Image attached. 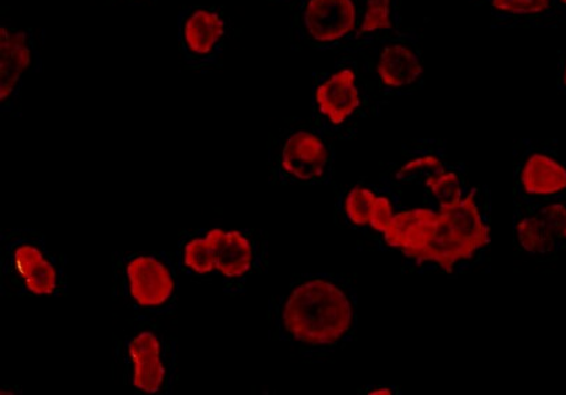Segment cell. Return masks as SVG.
Here are the masks:
<instances>
[{
  "mask_svg": "<svg viewBox=\"0 0 566 395\" xmlns=\"http://www.w3.org/2000/svg\"><path fill=\"white\" fill-rule=\"evenodd\" d=\"M226 34V23L221 15L210 10H196L184 24V41L197 56L210 55L213 48Z\"/></svg>",
  "mask_w": 566,
  "mask_h": 395,
  "instance_id": "18",
  "label": "cell"
},
{
  "mask_svg": "<svg viewBox=\"0 0 566 395\" xmlns=\"http://www.w3.org/2000/svg\"><path fill=\"white\" fill-rule=\"evenodd\" d=\"M438 211L434 208L400 207L386 233L378 240L376 252L399 253L403 264L410 263L423 252L434 237Z\"/></svg>",
  "mask_w": 566,
  "mask_h": 395,
  "instance_id": "11",
  "label": "cell"
},
{
  "mask_svg": "<svg viewBox=\"0 0 566 395\" xmlns=\"http://www.w3.org/2000/svg\"><path fill=\"white\" fill-rule=\"evenodd\" d=\"M359 316V291L348 276L307 272L270 299L266 329L304 360L323 361L354 343Z\"/></svg>",
  "mask_w": 566,
  "mask_h": 395,
  "instance_id": "1",
  "label": "cell"
},
{
  "mask_svg": "<svg viewBox=\"0 0 566 395\" xmlns=\"http://www.w3.org/2000/svg\"><path fill=\"white\" fill-rule=\"evenodd\" d=\"M266 254V240L254 229L202 228L181 235L176 263L190 279L218 280L233 295L265 270Z\"/></svg>",
  "mask_w": 566,
  "mask_h": 395,
  "instance_id": "3",
  "label": "cell"
},
{
  "mask_svg": "<svg viewBox=\"0 0 566 395\" xmlns=\"http://www.w3.org/2000/svg\"><path fill=\"white\" fill-rule=\"evenodd\" d=\"M400 389L394 386H368L366 387V394L368 395H377V394H399Z\"/></svg>",
  "mask_w": 566,
  "mask_h": 395,
  "instance_id": "22",
  "label": "cell"
},
{
  "mask_svg": "<svg viewBox=\"0 0 566 395\" xmlns=\"http://www.w3.org/2000/svg\"><path fill=\"white\" fill-rule=\"evenodd\" d=\"M363 103L365 98L352 69H339L329 74L314 90V106L319 126L328 133L348 129L359 116Z\"/></svg>",
  "mask_w": 566,
  "mask_h": 395,
  "instance_id": "10",
  "label": "cell"
},
{
  "mask_svg": "<svg viewBox=\"0 0 566 395\" xmlns=\"http://www.w3.org/2000/svg\"><path fill=\"white\" fill-rule=\"evenodd\" d=\"M563 2L566 4V0H563Z\"/></svg>",
  "mask_w": 566,
  "mask_h": 395,
  "instance_id": "25",
  "label": "cell"
},
{
  "mask_svg": "<svg viewBox=\"0 0 566 395\" xmlns=\"http://www.w3.org/2000/svg\"><path fill=\"white\" fill-rule=\"evenodd\" d=\"M512 202L534 206L566 200V159L555 149L525 144L514 163Z\"/></svg>",
  "mask_w": 566,
  "mask_h": 395,
  "instance_id": "8",
  "label": "cell"
},
{
  "mask_svg": "<svg viewBox=\"0 0 566 395\" xmlns=\"http://www.w3.org/2000/svg\"><path fill=\"white\" fill-rule=\"evenodd\" d=\"M335 153L322 133L297 129L283 137L271 159V181L325 186L334 179Z\"/></svg>",
  "mask_w": 566,
  "mask_h": 395,
  "instance_id": "7",
  "label": "cell"
},
{
  "mask_svg": "<svg viewBox=\"0 0 566 395\" xmlns=\"http://www.w3.org/2000/svg\"><path fill=\"white\" fill-rule=\"evenodd\" d=\"M67 259L35 229L0 233V293L3 297H65Z\"/></svg>",
  "mask_w": 566,
  "mask_h": 395,
  "instance_id": "5",
  "label": "cell"
},
{
  "mask_svg": "<svg viewBox=\"0 0 566 395\" xmlns=\"http://www.w3.org/2000/svg\"><path fill=\"white\" fill-rule=\"evenodd\" d=\"M565 215L555 205L525 206L514 202L512 243L515 253L534 263H553L566 252Z\"/></svg>",
  "mask_w": 566,
  "mask_h": 395,
  "instance_id": "9",
  "label": "cell"
},
{
  "mask_svg": "<svg viewBox=\"0 0 566 395\" xmlns=\"http://www.w3.org/2000/svg\"><path fill=\"white\" fill-rule=\"evenodd\" d=\"M450 164L446 147L437 142H420L406 147L397 162L389 165L381 178L403 189L405 186H423L432 176Z\"/></svg>",
  "mask_w": 566,
  "mask_h": 395,
  "instance_id": "12",
  "label": "cell"
},
{
  "mask_svg": "<svg viewBox=\"0 0 566 395\" xmlns=\"http://www.w3.org/2000/svg\"><path fill=\"white\" fill-rule=\"evenodd\" d=\"M564 245H565V250H566V222H565V228H564Z\"/></svg>",
  "mask_w": 566,
  "mask_h": 395,
  "instance_id": "24",
  "label": "cell"
},
{
  "mask_svg": "<svg viewBox=\"0 0 566 395\" xmlns=\"http://www.w3.org/2000/svg\"><path fill=\"white\" fill-rule=\"evenodd\" d=\"M0 33V100L7 103L31 65V50L24 33L7 27Z\"/></svg>",
  "mask_w": 566,
  "mask_h": 395,
  "instance_id": "15",
  "label": "cell"
},
{
  "mask_svg": "<svg viewBox=\"0 0 566 395\" xmlns=\"http://www.w3.org/2000/svg\"><path fill=\"white\" fill-rule=\"evenodd\" d=\"M378 180L381 184L380 194L374 201L370 226L361 237L373 250L376 248L378 240L386 233L399 208L405 206L402 189L381 178V176Z\"/></svg>",
  "mask_w": 566,
  "mask_h": 395,
  "instance_id": "19",
  "label": "cell"
},
{
  "mask_svg": "<svg viewBox=\"0 0 566 395\" xmlns=\"http://www.w3.org/2000/svg\"><path fill=\"white\" fill-rule=\"evenodd\" d=\"M303 20L313 40L328 44L344 39L355 29V4L352 0H308Z\"/></svg>",
  "mask_w": 566,
  "mask_h": 395,
  "instance_id": "13",
  "label": "cell"
},
{
  "mask_svg": "<svg viewBox=\"0 0 566 395\" xmlns=\"http://www.w3.org/2000/svg\"><path fill=\"white\" fill-rule=\"evenodd\" d=\"M563 85H564V89L566 90V65L564 69V74H563Z\"/></svg>",
  "mask_w": 566,
  "mask_h": 395,
  "instance_id": "23",
  "label": "cell"
},
{
  "mask_svg": "<svg viewBox=\"0 0 566 395\" xmlns=\"http://www.w3.org/2000/svg\"><path fill=\"white\" fill-rule=\"evenodd\" d=\"M493 197L488 185H472L459 205L438 211L434 237L418 258L403 264L416 276L462 277L488 269L493 250Z\"/></svg>",
  "mask_w": 566,
  "mask_h": 395,
  "instance_id": "2",
  "label": "cell"
},
{
  "mask_svg": "<svg viewBox=\"0 0 566 395\" xmlns=\"http://www.w3.org/2000/svg\"><path fill=\"white\" fill-rule=\"evenodd\" d=\"M378 79L386 91H403L419 82L423 65L412 50L405 45L387 46L377 65Z\"/></svg>",
  "mask_w": 566,
  "mask_h": 395,
  "instance_id": "17",
  "label": "cell"
},
{
  "mask_svg": "<svg viewBox=\"0 0 566 395\" xmlns=\"http://www.w3.org/2000/svg\"><path fill=\"white\" fill-rule=\"evenodd\" d=\"M493 7L511 14H538L546 12L549 0H494Z\"/></svg>",
  "mask_w": 566,
  "mask_h": 395,
  "instance_id": "21",
  "label": "cell"
},
{
  "mask_svg": "<svg viewBox=\"0 0 566 395\" xmlns=\"http://www.w3.org/2000/svg\"><path fill=\"white\" fill-rule=\"evenodd\" d=\"M380 180L360 179L338 190L335 200V222L348 231L360 235L370 226L374 201L380 194Z\"/></svg>",
  "mask_w": 566,
  "mask_h": 395,
  "instance_id": "14",
  "label": "cell"
},
{
  "mask_svg": "<svg viewBox=\"0 0 566 395\" xmlns=\"http://www.w3.org/2000/svg\"><path fill=\"white\" fill-rule=\"evenodd\" d=\"M392 0H366L365 19H363L360 33H376L391 29Z\"/></svg>",
  "mask_w": 566,
  "mask_h": 395,
  "instance_id": "20",
  "label": "cell"
},
{
  "mask_svg": "<svg viewBox=\"0 0 566 395\" xmlns=\"http://www.w3.org/2000/svg\"><path fill=\"white\" fill-rule=\"evenodd\" d=\"M463 163H450L441 173L426 181L423 188V206L440 211L459 205L468 196L472 185Z\"/></svg>",
  "mask_w": 566,
  "mask_h": 395,
  "instance_id": "16",
  "label": "cell"
},
{
  "mask_svg": "<svg viewBox=\"0 0 566 395\" xmlns=\"http://www.w3.org/2000/svg\"><path fill=\"white\" fill-rule=\"evenodd\" d=\"M111 270L112 297L133 316L159 319L178 308L180 270L169 254L115 253Z\"/></svg>",
  "mask_w": 566,
  "mask_h": 395,
  "instance_id": "6",
  "label": "cell"
},
{
  "mask_svg": "<svg viewBox=\"0 0 566 395\" xmlns=\"http://www.w3.org/2000/svg\"><path fill=\"white\" fill-rule=\"evenodd\" d=\"M116 381L140 395H170L178 381V343L154 318L133 316L114 339Z\"/></svg>",
  "mask_w": 566,
  "mask_h": 395,
  "instance_id": "4",
  "label": "cell"
}]
</instances>
